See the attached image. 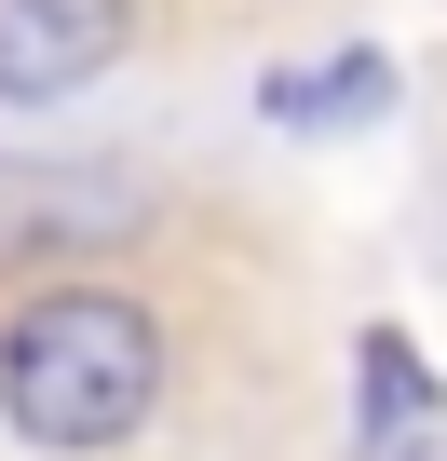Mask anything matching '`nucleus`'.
<instances>
[{
    "mask_svg": "<svg viewBox=\"0 0 447 461\" xmlns=\"http://www.w3.org/2000/svg\"><path fill=\"white\" fill-rule=\"evenodd\" d=\"M163 312L122 299V285H41L0 312V420L55 461H95V447H136L163 420Z\"/></svg>",
    "mask_w": 447,
    "mask_h": 461,
    "instance_id": "1",
    "label": "nucleus"
},
{
    "mask_svg": "<svg viewBox=\"0 0 447 461\" xmlns=\"http://www.w3.org/2000/svg\"><path fill=\"white\" fill-rule=\"evenodd\" d=\"M136 217H149V190H136L122 163H14V149H0V272L122 245Z\"/></svg>",
    "mask_w": 447,
    "mask_h": 461,
    "instance_id": "2",
    "label": "nucleus"
},
{
    "mask_svg": "<svg viewBox=\"0 0 447 461\" xmlns=\"http://www.w3.org/2000/svg\"><path fill=\"white\" fill-rule=\"evenodd\" d=\"M136 55V0H0V109H55Z\"/></svg>",
    "mask_w": 447,
    "mask_h": 461,
    "instance_id": "3",
    "label": "nucleus"
},
{
    "mask_svg": "<svg viewBox=\"0 0 447 461\" xmlns=\"http://www.w3.org/2000/svg\"><path fill=\"white\" fill-rule=\"evenodd\" d=\"M380 95H393V68L353 55V68H326V82H272V122H353V109H380Z\"/></svg>",
    "mask_w": 447,
    "mask_h": 461,
    "instance_id": "4",
    "label": "nucleus"
}]
</instances>
